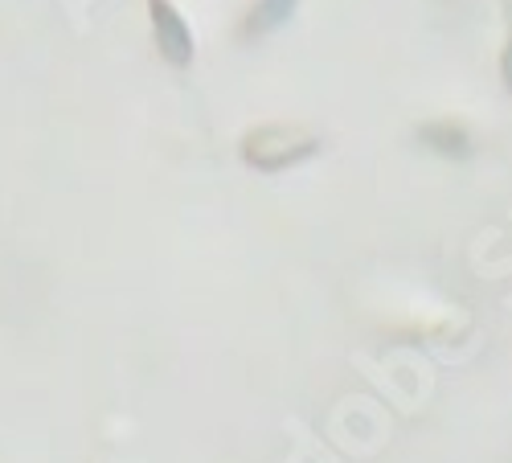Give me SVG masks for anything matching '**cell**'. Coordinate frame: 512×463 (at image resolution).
Wrapping results in <instances>:
<instances>
[{"mask_svg":"<svg viewBox=\"0 0 512 463\" xmlns=\"http://www.w3.org/2000/svg\"><path fill=\"white\" fill-rule=\"evenodd\" d=\"M320 152V140L304 128H287V123H267V128H254L242 140V160L250 168H263V173H283L295 168Z\"/></svg>","mask_w":512,"mask_h":463,"instance_id":"cell-1","label":"cell"},{"mask_svg":"<svg viewBox=\"0 0 512 463\" xmlns=\"http://www.w3.org/2000/svg\"><path fill=\"white\" fill-rule=\"evenodd\" d=\"M152 29H156V46H160L164 62L185 70L193 62V33H189L185 17L168 5V0H152Z\"/></svg>","mask_w":512,"mask_h":463,"instance_id":"cell-2","label":"cell"},{"mask_svg":"<svg viewBox=\"0 0 512 463\" xmlns=\"http://www.w3.org/2000/svg\"><path fill=\"white\" fill-rule=\"evenodd\" d=\"M422 144L435 148V152L447 156V160H459V156L472 152V136H467V128H463V123H455V119L426 123V128H422Z\"/></svg>","mask_w":512,"mask_h":463,"instance_id":"cell-3","label":"cell"},{"mask_svg":"<svg viewBox=\"0 0 512 463\" xmlns=\"http://www.w3.org/2000/svg\"><path fill=\"white\" fill-rule=\"evenodd\" d=\"M291 5L295 0H259V9H254V17H250V29H275L287 13H291Z\"/></svg>","mask_w":512,"mask_h":463,"instance_id":"cell-4","label":"cell"},{"mask_svg":"<svg viewBox=\"0 0 512 463\" xmlns=\"http://www.w3.org/2000/svg\"><path fill=\"white\" fill-rule=\"evenodd\" d=\"M500 78H504V91L512 95V33H508L504 50H500Z\"/></svg>","mask_w":512,"mask_h":463,"instance_id":"cell-5","label":"cell"}]
</instances>
